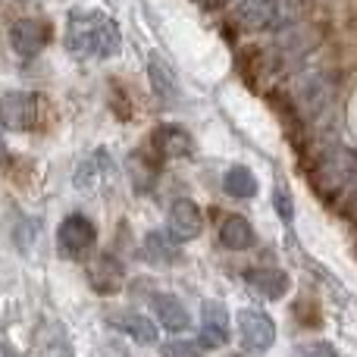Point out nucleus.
Returning <instances> with one entry per match:
<instances>
[{
    "label": "nucleus",
    "instance_id": "obj_1",
    "mask_svg": "<svg viewBox=\"0 0 357 357\" xmlns=\"http://www.w3.org/2000/svg\"><path fill=\"white\" fill-rule=\"evenodd\" d=\"M66 50L82 63L110 60L119 54V25L104 10H69L66 16Z\"/></svg>",
    "mask_w": 357,
    "mask_h": 357
},
{
    "label": "nucleus",
    "instance_id": "obj_2",
    "mask_svg": "<svg viewBox=\"0 0 357 357\" xmlns=\"http://www.w3.org/2000/svg\"><path fill=\"white\" fill-rule=\"evenodd\" d=\"M98 229L85 213H69L56 229V248L66 260H85L94 251Z\"/></svg>",
    "mask_w": 357,
    "mask_h": 357
},
{
    "label": "nucleus",
    "instance_id": "obj_3",
    "mask_svg": "<svg viewBox=\"0 0 357 357\" xmlns=\"http://www.w3.org/2000/svg\"><path fill=\"white\" fill-rule=\"evenodd\" d=\"M238 339L245 345V351L264 354L276 345V323H273L270 314L257 307H245L238 314Z\"/></svg>",
    "mask_w": 357,
    "mask_h": 357
},
{
    "label": "nucleus",
    "instance_id": "obj_4",
    "mask_svg": "<svg viewBox=\"0 0 357 357\" xmlns=\"http://www.w3.org/2000/svg\"><path fill=\"white\" fill-rule=\"evenodd\" d=\"M289 19L285 0H238L235 3V22L251 31L279 29Z\"/></svg>",
    "mask_w": 357,
    "mask_h": 357
},
{
    "label": "nucleus",
    "instance_id": "obj_5",
    "mask_svg": "<svg viewBox=\"0 0 357 357\" xmlns=\"http://www.w3.org/2000/svg\"><path fill=\"white\" fill-rule=\"evenodd\" d=\"M0 126L13 132H29L38 126V98L29 91H10L0 98Z\"/></svg>",
    "mask_w": 357,
    "mask_h": 357
},
{
    "label": "nucleus",
    "instance_id": "obj_6",
    "mask_svg": "<svg viewBox=\"0 0 357 357\" xmlns=\"http://www.w3.org/2000/svg\"><path fill=\"white\" fill-rule=\"evenodd\" d=\"M204 232V213L191 197H176L169 207V235L182 245V241H195Z\"/></svg>",
    "mask_w": 357,
    "mask_h": 357
},
{
    "label": "nucleus",
    "instance_id": "obj_7",
    "mask_svg": "<svg viewBox=\"0 0 357 357\" xmlns=\"http://www.w3.org/2000/svg\"><path fill=\"white\" fill-rule=\"evenodd\" d=\"M47 38H50V25L38 22V19H19V22L10 29L13 50H16L19 56H25V60L41 54V50L47 47Z\"/></svg>",
    "mask_w": 357,
    "mask_h": 357
},
{
    "label": "nucleus",
    "instance_id": "obj_8",
    "mask_svg": "<svg viewBox=\"0 0 357 357\" xmlns=\"http://www.w3.org/2000/svg\"><path fill=\"white\" fill-rule=\"evenodd\" d=\"M229 342V310L222 301H204L201 307V345L222 348Z\"/></svg>",
    "mask_w": 357,
    "mask_h": 357
},
{
    "label": "nucleus",
    "instance_id": "obj_9",
    "mask_svg": "<svg viewBox=\"0 0 357 357\" xmlns=\"http://www.w3.org/2000/svg\"><path fill=\"white\" fill-rule=\"evenodd\" d=\"M154 148L160 151V157H167V160H178V157L195 154V142H191V135L176 123L157 126L154 129Z\"/></svg>",
    "mask_w": 357,
    "mask_h": 357
},
{
    "label": "nucleus",
    "instance_id": "obj_10",
    "mask_svg": "<svg viewBox=\"0 0 357 357\" xmlns=\"http://www.w3.org/2000/svg\"><path fill=\"white\" fill-rule=\"evenodd\" d=\"M245 282L254 295L266 298V301H279L289 291V276L282 270H276V266H257V270H251L245 276Z\"/></svg>",
    "mask_w": 357,
    "mask_h": 357
},
{
    "label": "nucleus",
    "instance_id": "obj_11",
    "mask_svg": "<svg viewBox=\"0 0 357 357\" xmlns=\"http://www.w3.org/2000/svg\"><path fill=\"white\" fill-rule=\"evenodd\" d=\"M151 307H154L157 320H160V326L167 329V333H185V329H188L191 317L176 295H154L151 298Z\"/></svg>",
    "mask_w": 357,
    "mask_h": 357
},
{
    "label": "nucleus",
    "instance_id": "obj_12",
    "mask_svg": "<svg viewBox=\"0 0 357 357\" xmlns=\"http://www.w3.org/2000/svg\"><path fill=\"white\" fill-rule=\"evenodd\" d=\"M142 251L154 266H173L182 260V248H178V241L167 232H148Z\"/></svg>",
    "mask_w": 357,
    "mask_h": 357
},
{
    "label": "nucleus",
    "instance_id": "obj_13",
    "mask_svg": "<svg viewBox=\"0 0 357 357\" xmlns=\"http://www.w3.org/2000/svg\"><path fill=\"white\" fill-rule=\"evenodd\" d=\"M148 75H151V85H154V91H157L160 100H176L178 98V79H176L173 66H169L160 54L148 56Z\"/></svg>",
    "mask_w": 357,
    "mask_h": 357
},
{
    "label": "nucleus",
    "instance_id": "obj_14",
    "mask_svg": "<svg viewBox=\"0 0 357 357\" xmlns=\"http://www.w3.org/2000/svg\"><path fill=\"white\" fill-rule=\"evenodd\" d=\"M110 326H116L119 333H126L129 339H135L138 345H154L157 342L154 320H148L144 314H116V317H110Z\"/></svg>",
    "mask_w": 357,
    "mask_h": 357
},
{
    "label": "nucleus",
    "instance_id": "obj_15",
    "mask_svg": "<svg viewBox=\"0 0 357 357\" xmlns=\"http://www.w3.org/2000/svg\"><path fill=\"white\" fill-rule=\"evenodd\" d=\"M220 241L229 251H248V248L257 245V232H254V226L245 216H229L220 229Z\"/></svg>",
    "mask_w": 357,
    "mask_h": 357
},
{
    "label": "nucleus",
    "instance_id": "obj_16",
    "mask_svg": "<svg viewBox=\"0 0 357 357\" xmlns=\"http://www.w3.org/2000/svg\"><path fill=\"white\" fill-rule=\"evenodd\" d=\"M222 188H226V195H232V197H254L257 195V176L251 173L248 167H232L226 176H222Z\"/></svg>",
    "mask_w": 357,
    "mask_h": 357
},
{
    "label": "nucleus",
    "instance_id": "obj_17",
    "mask_svg": "<svg viewBox=\"0 0 357 357\" xmlns=\"http://www.w3.org/2000/svg\"><path fill=\"white\" fill-rule=\"evenodd\" d=\"M204 345L201 342H185V339H173L160 348V357H201Z\"/></svg>",
    "mask_w": 357,
    "mask_h": 357
},
{
    "label": "nucleus",
    "instance_id": "obj_18",
    "mask_svg": "<svg viewBox=\"0 0 357 357\" xmlns=\"http://www.w3.org/2000/svg\"><path fill=\"white\" fill-rule=\"evenodd\" d=\"M291 354H295V357H339V351H335L329 342H323V339L301 342V345H298Z\"/></svg>",
    "mask_w": 357,
    "mask_h": 357
},
{
    "label": "nucleus",
    "instance_id": "obj_19",
    "mask_svg": "<svg viewBox=\"0 0 357 357\" xmlns=\"http://www.w3.org/2000/svg\"><path fill=\"white\" fill-rule=\"evenodd\" d=\"M273 204H276V213L282 216L285 222H291V213H295V204H291V195H289V188H285L282 182L273 188Z\"/></svg>",
    "mask_w": 357,
    "mask_h": 357
},
{
    "label": "nucleus",
    "instance_id": "obj_20",
    "mask_svg": "<svg viewBox=\"0 0 357 357\" xmlns=\"http://www.w3.org/2000/svg\"><path fill=\"white\" fill-rule=\"evenodd\" d=\"M6 160V144H3V138H0V163Z\"/></svg>",
    "mask_w": 357,
    "mask_h": 357
}]
</instances>
